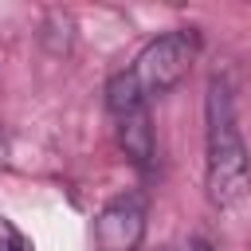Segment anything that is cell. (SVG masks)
<instances>
[{"mask_svg":"<svg viewBox=\"0 0 251 251\" xmlns=\"http://www.w3.org/2000/svg\"><path fill=\"white\" fill-rule=\"evenodd\" d=\"M204 188L216 208H235L251 188V161L235 126V102L227 78L208 82L204 98Z\"/></svg>","mask_w":251,"mask_h":251,"instance_id":"6da1fadb","label":"cell"},{"mask_svg":"<svg viewBox=\"0 0 251 251\" xmlns=\"http://www.w3.org/2000/svg\"><path fill=\"white\" fill-rule=\"evenodd\" d=\"M196 55H200V31L196 27H173V31H165V35H157L141 47L129 75H133V82L141 86L145 98H161V94H169L173 86L184 82Z\"/></svg>","mask_w":251,"mask_h":251,"instance_id":"7a4b0ae2","label":"cell"},{"mask_svg":"<svg viewBox=\"0 0 251 251\" xmlns=\"http://www.w3.org/2000/svg\"><path fill=\"white\" fill-rule=\"evenodd\" d=\"M145 196L141 192H122L102 204L94 216V243L98 251H141L145 243Z\"/></svg>","mask_w":251,"mask_h":251,"instance_id":"3957f363","label":"cell"},{"mask_svg":"<svg viewBox=\"0 0 251 251\" xmlns=\"http://www.w3.org/2000/svg\"><path fill=\"white\" fill-rule=\"evenodd\" d=\"M114 126H118V145H122V153H126L137 169H149V165H153V157H157L149 106H133V110L114 114Z\"/></svg>","mask_w":251,"mask_h":251,"instance_id":"277c9868","label":"cell"},{"mask_svg":"<svg viewBox=\"0 0 251 251\" xmlns=\"http://www.w3.org/2000/svg\"><path fill=\"white\" fill-rule=\"evenodd\" d=\"M0 251H27V243H24V235L8 224V220H0Z\"/></svg>","mask_w":251,"mask_h":251,"instance_id":"5b68a950","label":"cell"},{"mask_svg":"<svg viewBox=\"0 0 251 251\" xmlns=\"http://www.w3.org/2000/svg\"><path fill=\"white\" fill-rule=\"evenodd\" d=\"M161 251H212V243H208V239H200V235H192V239H176V243H165Z\"/></svg>","mask_w":251,"mask_h":251,"instance_id":"8992f818","label":"cell"},{"mask_svg":"<svg viewBox=\"0 0 251 251\" xmlns=\"http://www.w3.org/2000/svg\"><path fill=\"white\" fill-rule=\"evenodd\" d=\"M8 165V137H4V129H0V169Z\"/></svg>","mask_w":251,"mask_h":251,"instance_id":"52a82bcc","label":"cell"}]
</instances>
